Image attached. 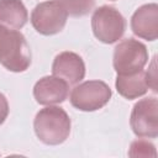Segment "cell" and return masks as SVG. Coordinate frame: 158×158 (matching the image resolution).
<instances>
[{
    "label": "cell",
    "instance_id": "obj_1",
    "mask_svg": "<svg viewBox=\"0 0 158 158\" xmlns=\"http://www.w3.org/2000/svg\"><path fill=\"white\" fill-rule=\"evenodd\" d=\"M70 118L58 106H47L40 110L33 121L36 136L41 142L49 146L63 143L70 133Z\"/></svg>",
    "mask_w": 158,
    "mask_h": 158
},
{
    "label": "cell",
    "instance_id": "obj_2",
    "mask_svg": "<svg viewBox=\"0 0 158 158\" xmlns=\"http://www.w3.org/2000/svg\"><path fill=\"white\" fill-rule=\"evenodd\" d=\"M0 63L10 72H25L31 64V51L25 36L0 25Z\"/></svg>",
    "mask_w": 158,
    "mask_h": 158
},
{
    "label": "cell",
    "instance_id": "obj_3",
    "mask_svg": "<svg viewBox=\"0 0 158 158\" xmlns=\"http://www.w3.org/2000/svg\"><path fill=\"white\" fill-rule=\"evenodd\" d=\"M94 36L102 43L111 44L117 42L125 33L126 20L118 10L104 5L96 9L91 17Z\"/></svg>",
    "mask_w": 158,
    "mask_h": 158
},
{
    "label": "cell",
    "instance_id": "obj_4",
    "mask_svg": "<svg viewBox=\"0 0 158 158\" xmlns=\"http://www.w3.org/2000/svg\"><path fill=\"white\" fill-rule=\"evenodd\" d=\"M147 62L148 52L146 46L135 38L123 40L115 47L112 64L118 75L135 74L142 70Z\"/></svg>",
    "mask_w": 158,
    "mask_h": 158
},
{
    "label": "cell",
    "instance_id": "obj_5",
    "mask_svg": "<svg viewBox=\"0 0 158 158\" xmlns=\"http://www.w3.org/2000/svg\"><path fill=\"white\" fill-rule=\"evenodd\" d=\"M110 86L101 80H88L77 85L70 93V104L80 111H96L111 99Z\"/></svg>",
    "mask_w": 158,
    "mask_h": 158
},
{
    "label": "cell",
    "instance_id": "obj_6",
    "mask_svg": "<svg viewBox=\"0 0 158 158\" xmlns=\"http://www.w3.org/2000/svg\"><path fill=\"white\" fill-rule=\"evenodd\" d=\"M68 12L57 0L43 1L36 5L31 14V23L33 28L44 36L60 32L67 22Z\"/></svg>",
    "mask_w": 158,
    "mask_h": 158
},
{
    "label": "cell",
    "instance_id": "obj_7",
    "mask_svg": "<svg viewBox=\"0 0 158 158\" xmlns=\"http://www.w3.org/2000/svg\"><path fill=\"white\" fill-rule=\"evenodd\" d=\"M130 125L136 136L156 138L158 136V100L146 98L136 102L131 112Z\"/></svg>",
    "mask_w": 158,
    "mask_h": 158
},
{
    "label": "cell",
    "instance_id": "obj_8",
    "mask_svg": "<svg viewBox=\"0 0 158 158\" xmlns=\"http://www.w3.org/2000/svg\"><path fill=\"white\" fill-rule=\"evenodd\" d=\"M52 73L54 77H58L69 85H73L84 79L85 64L79 54L74 52H62L53 60Z\"/></svg>",
    "mask_w": 158,
    "mask_h": 158
},
{
    "label": "cell",
    "instance_id": "obj_9",
    "mask_svg": "<svg viewBox=\"0 0 158 158\" xmlns=\"http://www.w3.org/2000/svg\"><path fill=\"white\" fill-rule=\"evenodd\" d=\"M69 94V84L58 77H43L33 86V96L41 105L63 102Z\"/></svg>",
    "mask_w": 158,
    "mask_h": 158
},
{
    "label": "cell",
    "instance_id": "obj_10",
    "mask_svg": "<svg viewBox=\"0 0 158 158\" xmlns=\"http://www.w3.org/2000/svg\"><path fill=\"white\" fill-rule=\"evenodd\" d=\"M133 33L143 40L154 41L158 37V5L146 4L138 7L131 17Z\"/></svg>",
    "mask_w": 158,
    "mask_h": 158
},
{
    "label": "cell",
    "instance_id": "obj_11",
    "mask_svg": "<svg viewBox=\"0 0 158 158\" xmlns=\"http://www.w3.org/2000/svg\"><path fill=\"white\" fill-rule=\"evenodd\" d=\"M115 86L121 96L125 99L132 100L137 99L147 93L148 83L146 79V72L139 70L135 74H128V75H118L115 81Z\"/></svg>",
    "mask_w": 158,
    "mask_h": 158
},
{
    "label": "cell",
    "instance_id": "obj_12",
    "mask_svg": "<svg viewBox=\"0 0 158 158\" xmlns=\"http://www.w3.org/2000/svg\"><path fill=\"white\" fill-rule=\"evenodd\" d=\"M27 20L28 14L21 0H0V25L20 30Z\"/></svg>",
    "mask_w": 158,
    "mask_h": 158
},
{
    "label": "cell",
    "instance_id": "obj_13",
    "mask_svg": "<svg viewBox=\"0 0 158 158\" xmlns=\"http://www.w3.org/2000/svg\"><path fill=\"white\" fill-rule=\"evenodd\" d=\"M57 1L62 4V6L70 16L74 17H79L89 14L95 5V0H57Z\"/></svg>",
    "mask_w": 158,
    "mask_h": 158
},
{
    "label": "cell",
    "instance_id": "obj_14",
    "mask_svg": "<svg viewBox=\"0 0 158 158\" xmlns=\"http://www.w3.org/2000/svg\"><path fill=\"white\" fill-rule=\"evenodd\" d=\"M128 156L130 157H156L157 152L153 143L148 142L147 139H137L131 143Z\"/></svg>",
    "mask_w": 158,
    "mask_h": 158
},
{
    "label": "cell",
    "instance_id": "obj_15",
    "mask_svg": "<svg viewBox=\"0 0 158 158\" xmlns=\"http://www.w3.org/2000/svg\"><path fill=\"white\" fill-rule=\"evenodd\" d=\"M146 79L148 83V88H151L154 93L157 91V74H156V58L152 60L151 69L146 73Z\"/></svg>",
    "mask_w": 158,
    "mask_h": 158
},
{
    "label": "cell",
    "instance_id": "obj_16",
    "mask_svg": "<svg viewBox=\"0 0 158 158\" xmlns=\"http://www.w3.org/2000/svg\"><path fill=\"white\" fill-rule=\"evenodd\" d=\"M7 115H9V104H7L5 95L0 93V125L4 123Z\"/></svg>",
    "mask_w": 158,
    "mask_h": 158
}]
</instances>
